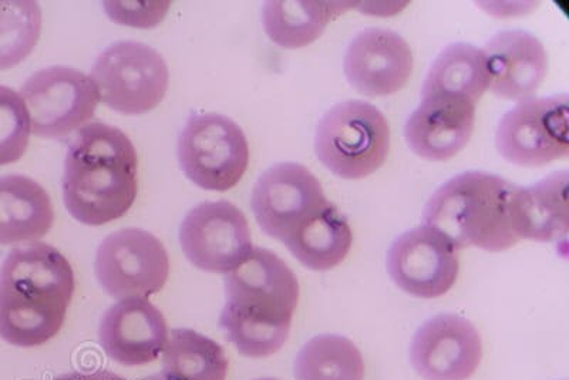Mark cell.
Segmentation results:
<instances>
[{
  "instance_id": "cell-1",
  "label": "cell",
  "mask_w": 569,
  "mask_h": 380,
  "mask_svg": "<svg viewBox=\"0 0 569 380\" xmlns=\"http://www.w3.org/2000/svg\"><path fill=\"white\" fill-rule=\"evenodd\" d=\"M74 290L73 268L54 247L34 241L14 248L0 268V338L42 347L63 328Z\"/></svg>"
},
{
  "instance_id": "cell-2",
  "label": "cell",
  "mask_w": 569,
  "mask_h": 380,
  "mask_svg": "<svg viewBox=\"0 0 569 380\" xmlns=\"http://www.w3.org/2000/svg\"><path fill=\"white\" fill-rule=\"evenodd\" d=\"M298 302V278L287 262L253 248L247 261L227 273L220 328L243 357L268 358L288 341Z\"/></svg>"
},
{
  "instance_id": "cell-3",
  "label": "cell",
  "mask_w": 569,
  "mask_h": 380,
  "mask_svg": "<svg viewBox=\"0 0 569 380\" xmlns=\"http://www.w3.org/2000/svg\"><path fill=\"white\" fill-rule=\"evenodd\" d=\"M133 143L119 127L91 123L70 141L64 160L63 201L81 224L99 227L119 220L133 207L137 182Z\"/></svg>"
},
{
  "instance_id": "cell-4",
  "label": "cell",
  "mask_w": 569,
  "mask_h": 380,
  "mask_svg": "<svg viewBox=\"0 0 569 380\" xmlns=\"http://www.w3.org/2000/svg\"><path fill=\"white\" fill-rule=\"evenodd\" d=\"M516 184L485 171H466L446 181L427 202L425 226L435 228L457 251L510 250L520 241L512 231L508 202Z\"/></svg>"
},
{
  "instance_id": "cell-5",
  "label": "cell",
  "mask_w": 569,
  "mask_h": 380,
  "mask_svg": "<svg viewBox=\"0 0 569 380\" xmlns=\"http://www.w3.org/2000/svg\"><path fill=\"white\" fill-rule=\"evenodd\" d=\"M390 126L382 111L363 100L342 101L320 119L315 153L343 180H362L388 160Z\"/></svg>"
},
{
  "instance_id": "cell-6",
  "label": "cell",
  "mask_w": 569,
  "mask_h": 380,
  "mask_svg": "<svg viewBox=\"0 0 569 380\" xmlns=\"http://www.w3.org/2000/svg\"><path fill=\"white\" fill-rule=\"evenodd\" d=\"M177 156L188 180L201 189L223 192L246 174L249 146L241 127L227 116L194 114L181 131Z\"/></svg>"
},
{
  "instance_id": "cell-7",
  "label": "cell",
  "mask_w": 569,
  "mask_h": 380,
  "mask_svg": "<svg viewBox=\"0 0 569 380\" xmlns=\"http://www.w3.org/2000/svg\"><path fill=\"white\" fill-rule=\"evenodd\" d=\"M99 98L117 113L139 116L154 110L169 89L164 58L144 43L117 42L107 48L91 69Z\"/></svg>"
},
{
  "instance_id": "cell-8",
  "label": "cell",
  "mask_w": 569,
  "mask_h": 380,
  "mask_svg": "<svg viewBox=\"0 0 569 380\" xmlns=\"http://www.w3.org/2000/svg\"><path fill=\"white\" fill-rule=\"evenodd\" d=\"M567 94L520 101L497 127L496 146L508 163L536 169L569 153Z\"/></svg>"
},
{
  "instance_id": "cell-9",
  "label": "cell",
  "mask_w": 569,
  "mask_h": 380,
  "mask_svg": "<svg viewBox=\"0 0 569 380\" xmlns=\"http://www.w3.org/2000/svg\"><path fill=\"white\" fill-rule=\"evenodd\" d=\"M94 271L106 293L119 301L149 298L169 280V252L150 232L124 228L101 242Z\"/></svg>"
},
{
  "instance_id": "cell-10",
  "label": "cell",
  "mask_w": 569,
  "mask_h": 380,
  "mask_svg": "<svg viewBox=\"0 0 569 380\" xmlns=\"http://www.w3.org/2000/svg\"><path fill=\"white\" fill-rule=\"evenodd\" d=\"M20 98L32 133L60 139L94 118L99 91L88 74L64 66L39 70L24 82Z\"/></svg>"
},
{
  "instance_id": "cell-11",
  "label": "cell",
  "mask_w": 569,
  "mask_h": 380,
  "mask_svg": "<svg viewBox=\"0 0 569 380\" xmlns=\"http://www.w3.org/2000/svg\"><path fill=\"white\" fill-rule=\"evenodd\" d=\"M329 204L313 172L297 163L271 167L252 191V211L259 227L283 244Z\"/></svg>"
},
{
  "instance_id": "cell-12",
  "label": "cell",
  "mask_w": 569,
  "mask_h": 380,
  "mask_svg": "<svg viewBox=\"0 0 569 380\" xmlns=\"http://www.w3.org/2000/svg\"><path fill=\"white\" fill-rule=\"evenodd\" d=\"M180 244L198 270L230 273L253 251L247 217L228 201H206L187 212Z\"/></svg>"
},
{
  "instance_id": "cell-13",
  "label": "cell",
  "mask_w": 569,
  "mask_h": 380,
  "mask_svg": "<svg viewBox=\"0 0 569 380\" xmlns=\"http://www.w3.org/2000/svg\"><path fill=\"white\" fill-rule=\"evenodd\" d=\"M386 263L391 281L401 291L423 299L443 297L455 287L460 272L453 244L425 224L396 238Z\"/></svg>"
},
{
  "instance_id": "cell-14",
  "label": "cell",
  "mask_w": 569,
  "mask_h": 380,
  "mask_svg": "<svg viewBox=\"0 0 569 380\" xmlns=\"http://www.w3.org/2000/svg\"><path fill=\"white\" fill-rule=\"evenodd\" d=\"M481 359L480 332L456 313L427 319L410 347L411 364L425 380H469Z\"/></svg>"
},
{
  "instance_id": "cell-15",
  "label": "cell",
  "mask_w": 569,
  "mask_h": 380,
  "mask_svg": "<svg viewBox=\"0 0 569 380\" xmlns=\"http://www.w3.org/2000/svg\"><path fill=\"white\" fill-rule=\"evenodd\" d=\"M413 52L399 33L366 29L355 37L345 54L343 70L356 91L368 98L398 93L413 73Z\"/></svg>"
},
{
  "instance_id": "cell-16",
  "label": "cell",
  "mask_w": 569,
  "mask_h": 380,
  "mask_svg": "<svg viewBox=\"0 0 569 380\" xmlns=\"http://www.w3.org/2000/svg\"><path fill=\"white\" fill-rule=\"evenodd\" d=\"M169 341V327L159 308L147 298H130L107 309L99 342L107 357L124 367L154 362Z\"/></svg>"
},
{
  "instance_id": "cell-17",
  "label": "cell",
  "mask_w": 569,
  "mask_h": 380,
  "mask_svg": "<svg viewBox=\"0 0 569 380\" xmlns=\"http://www.w3.org/2000/svg\"><path fill=\"white\" fill-rule=\"evenodd\" d=\"M476 104L449 96H421L419 108L409 116L405 139L416 156L447 161L460 153L472 136Z\"/></svg>"
},
{
  "instance_id": "cell-18",
  "label": "cell",
  "mask_w": 569,
  "mask_h": 380,
  "mask_svg": "<svg viewBox=\"0 0 569 380\" xmlns=\"http://www.w3.org/2000/svg\"><path fill=\"white\" fill-rule=\"evenodd\" d=\"M497 98L530 100L548 74V54L540 39L525 30L497 33L482 49Z\"/></svg>"
},
{
  "instance_id": "cell-19",
  "label": "cell",
  "mask_w": 569,
  "mask_h": 380,
  "mask_svg": "<svg viewBox=\"0 0 569 380\" xmlns=\"http://www.w3.org/2000/svg\"><path fill=\"white\" fill-rule=\"evenodd\" d=\"M568 171H557L536 184L516 186L508 202L518 240L551 242L568 232Z\"/></svg>"
},
{
  "instance_id": "cell-20",
  "label": "cell",
  "mask_w": 569,
  "mask_h": 380,
  "mask_svg": "<svg viewBox=\"0 0 569 380\" xmlns=\"http://www.w3.org/2000/svg\"><path fill=\"white\" fill-rule=\"evenodd\" d=\"M53 221L52 201L39 182L20 174L0 177V246L38 241Z\"/></svg>"
},
{
  "instance_id": "cell-21",
  "label": "cell",
  "mask_w": 569,
  "mask_h": 380,
  "mask_svg": "<svg viewBox=\"0 0 569 380\" xmlns=\"http://www.w3.org/2000/svg\"><path fill=\"white\" fill-rule=\"evenodd\" d=\"M489 88L490 73L482 49L453 43L431 64L421 96H449L477 104Z\"/></svg>"
},
{
  "instance_id": "cell-22",
  "label": "cell",
  "mask_w": 569,
  "mask_h": 380,
  "mask_svg": "<svg viewBox=\"0 0 569 380\" xmlns=\"http://www.w3.org/2000/svg\"><path fill=\"white\" fill-rule=\"evenodd\" d=\"M352 244V228L332 202L284 242L292 256L312 271L333 270L347 260Z\"/></svg>"
},
{
  "instance_id": "cell-23",
  "label": "cell",
  "mask_w": 569,
  "mask_h": 380,
  "mask_svg": "<svg viewBox=\"0 0 569 380\" xmlns=\"http://www.w3.org/2000/svg\"><path fill=\"white\" fill-rule=\"evenodd\" d=\"M228 358L220 343L194 329H172L162 351L167 380H226Z\"/></svg>"
},
{
  "instance_id": "cell-24",
  "label": "cell",
  "mask_w": 569,
  "mask_h": 380,
  "mask_svg": "<svg viewBox=\"0 0 569 380\" xmlns=\"http://www.w3.org/2000/svg\"><path fill=\"white\" fill-rule=\"evenodd\" d=\"M339 12L340 7L329 2L276 0L263 4L262 23L273 43L284 49H302L317 42Z\"/></svg>"
},
{
  "instance_id": "cell-25",
  "label": "cell",
  "mask_w": 569,
  "mask_h": 380,
  "mask_svg": "<svg viewBox=\"0 0 569 380\" xmlns=\"http://www.w3.org/2000/svg\"><path fill=\"white\" fill-rule=\"evenodd\" d=\"M293 373L297 380H363L365 362L350 339L325 333L303 344Z\"/></svg>"
},
{
  "instance_id": "cell-26",
  "label": "cell",
  "mask_w": 569,
  "mask_h": 380,
  "mask_svg": "<svg viewBox=\"0 0 569 380\" xmlns=\"http://www.w3.org/2000/svg\"><path fill=\"white\" fill-rule=\"evenodd\" d=\"M42 32V9L32 0H0V70L22 63Z\"/></svg>"
},
{
  "instance_id": "cell-27",
  "label": "cell",
  "mask_w": 569,
  "mask_h": 380,
  "mask_svg": "<svg viewBox=\"0 0 569 380\" xmlns=\"http://www.w3.org/2000/svg\"><path fill=\"white\" fill-rule=\"evenodd\" d=\"M30 119L24 101L0 84V167L17 163L29 147Z\"/></svg>"
},
{
  "instance_id": "cell-28",
  "label": "cell",
  "mask_w": 569,
  "mask_h": 380,
  "mask_svg": "<svg viewBox=\"0 0 569 380\" xmlns=\"http://www.w3.org/2000/svg\"><path fill=\"white\" fill-rule=\"evenodd\" d=\"M171 2H104L107 17L126 27L151 29L164 20Z\"/></svg>"
},
{
  "instance_id": "cell-29",
  "label": "cell",
  "mask_w": 569,
  "mask_h": 380,
  "mask_svg": "<svg viewBox=\"0 0 569 380\" xmlns=\"http://www.w3.org/2000/svg\"><path fill=\"white\" fill-rule=\"evenodd\" d=\"M53 380H127L124 378L119 377L110 371H96V372H70L60 374V377L54 378Z\"/></svg>"
},
{
  "instance_id": "cell-30",
  "label": "cell",
  "mask_w": 569,
  "mask_h": 380,
  "mask_svg": "<svg viewBox=\"0 0 569 380\" xmlns=\"http://www.w3.org/2000/svg\"><path fill=\"white\" fill-rule=\"evenodd\" d=\"M141 380H167L164 377H162L161 373L152 374V377L141 379Z\"/></svg>"
},
{
  "instance_id": "cell-31",
  "label": "cell",
  "mask_w": 569,
  "mask_h": 380,
  "mask_svg": "<svg viewBox=\"0 0 569 380\" xmlns=\"http://www.w3.org/2000/svg\"><path fill=\"white\" fill-rule=\"evenodd\" d=\"M257 380H278V379H272V378H262V379H257Z\"/></svg>"
}]
</instances>
